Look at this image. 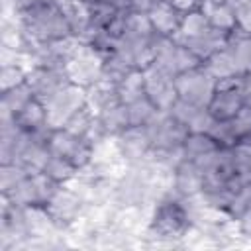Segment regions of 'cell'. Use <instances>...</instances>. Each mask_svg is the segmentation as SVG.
I'll use <instances>...</instances> for the list:
<instances>
[{"instance_id": "ba28073f", "label": "cell", "mask_w": 251, "mask_h": 251, "mask_svg": "<svg viewBox=\"0 0 251 251\" xmlns=\"http://www.w3.org/2000/svg\"><path fill=\"white\" fill-rule=\"evenodd\" d=\"M216 84H218V80L202 65L175 76L178 100H184L188 104L202 106V108H208V104L216 92Z\"/></svg>"}, {"instance_id": "74e56055", "label": "cell", "mask_w": 251, "mask_h": 251, "mask_svg": "<svg viewBox=\"0 0 251 251\" xmlns=\"http://www.w3.org/2000/svg\"><path fill=\"white\" fill-rule=\"evenodd\" d=\"M159 0H133V10H139V12H147L153 4H157Z\"/></svg>"}, {"instance_id": "ffe728a7", "label": "cell", "mask_w": 251, "mask_h": 251, "mask_svg": "<svg viewBox=\"0 0 251 251\" xmlns=\"http://www.w3.org/2000/svg\"><path fill=\"white\" fill-rule=\"evenodd\" d=\"M218 149H220V145L214 141V137L210 133H206V131H188V135H186V139L180 147V155L186 161L198 163V161H202L204 157L212 155Z\"/></svg>"}, {"instance_id": "f546056e", "label": "cell", "mask_w": 251, "mask_h": 251, "mask_svg": "<svg viewBox=\"0 0 251 251\" xmlns=\"http://www.w3.org/2000/svg\"><path fill=\"white\" fill-rule=\"evenodd\" d=\"M127 106V116H129V126H137V127H147L155 118L157 114L161 112L147 96L131 102V104H126Z\"/></svg>"}, {"instance_id": "4316f807", "label": "cell", "mask_w": 251, "mask_h": 251, "mask_svg": "<svg viewBox=\"0 0 251 251\" xmlns=\"http://www.w3.org/2000/svg\"><path fill=\"white\" fill-rule=\"evenodd\" d=\"M41 173H43L45 176H49L55 184H69V182H73V180L80 175L78 169H76L71 161H67V159L59 157V155H53V153H51V157L47 159V163L43 165Z\"/></svg>"}, {"instance_id": "d6986e66", "label": "cell", "mask_w": 251, "mask_h": 251, "mask_svg": "<svg viewBox=\"0 0 251 251\" xmlns=\"http://www.w3.org/2000/svg\"><path fill=\"white\" fill-rule=\"evenodd\" d=\"M14 124L27 131V133H35L41 129H47V110H45V102L39 98H31L20 112H16L14 116Z\"/></svg>"}, {"instance_id": "8fae6325", "label": "cell", "mask_w": 251, "mask_h": 251, "mask_svg": "<svg viewBox=\"0 0 251 251\" xmlns=\"http://www.w3.org/2000/svg\"><path fill=\"white\" fill-rule=\"evenodd\" d=\"M143 76H145V96L161 112H169L171 106L178 100L176 86H175V76L161 71L155 65L143 69Z\"/></svg>"}, {"instance_id": "5b68a950", "label": "cell", "mask_w": 251, "mask_h": 251, "mask_svg": "<svg viewBox=\"0 0 251 251\" xmlns=\"http://www.w3.org/2000/svg\"><path fill=\"white\" fill-rule=\"evenodd\" d=\"M84 106H88V90L69 82L59 92H55L49 100H45L47 110V126L51 129H61L67 122Z\"/></svg>"}, {"instance_id": "2e32d148", "label": "cell", "mask_w": 251, "mask_h": 251, "mask_svg": "<svg viewBox=\"0 0 251 251\" xmlns=\"http://www.w3.org/2000/svg\"><path fill=\"white\" fill-rule=\"evenodd\" d=\"M147 18L157 37H176L182 14L176 8H173L169 2L159 0L147 10Z\"/></svg>"}, {"instance_id": "44dd1931", "label": "cell", "mask_w": 251, "mask_h": 251, "mask_svg": "<svg viewBox=\"0 0 251 251\" xmlns=\"http://www.w3.org/2000/svg\"><path fill=\"white\" fill-rule=\"evenodd\" d=\"M229 37H231V35H224V33H220V31H216V29H210V31H206V33L200 35V37H194V39H188V41H180V43H184V45L200 59V63H204V61H206L210 55H214L218 49L226 47L227 41H229Z\"/></svg>"}, {"instance_id": "7c38bea8", "label": "cell", "mask_w": 251, "mask_h": 251, "mask_svg": "<svg viewBox=\"0 0 251 251\" xmlns=\"http://www.w3.org/2000/svg\"><path fill=\"white\" fill-rule=\"evenodd\" d=\"M114 139H116L118 151H120V155H122L126 165L145 163L153 155V147H151V139H149L147 127L129 126L122 133H118Z\"/></svg>"}, {"instance_id": "e0dca14e", "label": "cell", "mask_w": 251, "mask_h": 251, "mask_svg": "<svg viewBox=\"0 0 251 251\" xmlns=\"http://www.w3.org/2000/svg\"><path fill=\"white\" fill-rule=\"evenodd\" d=\"M169 114L178 120L188 131H206L212 127L214 124V116L210 114L208 108H202V106H194V104H188L184 100H176Z\"/></svg>"}, {"instance_id": "1f68e13d", "label": "cell", "mask_w": 251, "mask_h": 251, "mask_svg": "<svg viewBox=\"0 0 251 251\" xmlns=\"http://www.w3.org/2000/svg\"><path fill=\"white\" fill-rule=\"evenodd\" d=\"M120 16H122V12L114 10L106 0H96L94 4H90V25H92V29H108Z\"/></svg>"}, {"instance_id": "7a4b0ae2", "label": "cell", "mask_w": 251, "mask_h": 251, "mask_svg": "<svg viewBox=\"0 0 251 251\" xmlns=\"http://www.w3.org/2000/svg\"><path fill=\"white\" fill-rule=\"evenodd\" d=\"M29 43H55L75 39L59 0L41 2L16 16Z\"/></svg>"}, {"instance_id": "6da1fadb", "label": "cell", "mask_w": 251, "mask_h": 251, "mask_svg": "<svg viewBox=\"0 0 251 251\" xmlns=\"http://www.w3.org/2000/svg\"><path fill=\"white\" fill-rule=\"evenodd\" d=\"M194 227V204L173 192L159 198L141 233L145 245H180Z\"/></svg>"}, {"instance_id": "3957f363", "label": "cell", "mask_w": 251, "mask_h": 251, "mask_svg": "<svg viewBox=\"0 0 251 251\" xmlns=\"http://www.w3.org/2000/svg\"><path fill=\"white\" fill-rule=\"evenodd\" d=\"M65 73L69 76V82L88 90L104 80V55L92 45L76 41L67 59Z\"/></svg>"}, {"instance_id": "d6a6232c", "label": "cell", "mask_w": 251, "mask_h": 251, "mask_svg": "<svg viewBox=\"0 0 251 251\" xmlns=\"http://www.w3.org/2000/svg\"><path fill=\"white\" fill-rule=\"evenodd\" d=\"M208 133L214 137V141L222 147V149H231L239 143V137L233 129L231 120L229 122H222V120H214L212 127L208 129Z\"/></svg>"}, {"instance_id": "d590c367", "label": "cell", "mask_w": 251, "mask_h": 251, "mask_svg": "<svg viewBox=\"0 0 251 251\" xmlns=\"http://www.w3.org/2000/svg\"><path fill=\"white\" fill-rule=\"evenodd\" d=\"M165 2H169V4H171L173 8H176L180 14H186V12L196 10V8L202 6V0H165Z\"/></svg>"}, {"instance_id": "484cf974", "label": "cell", "mask_w": 251, "mask_h": 251, "mask_svg": "<svg viewBox=\"0 0 251 251\" xmlns=\"http://www.w3.org/2000/svg\"><path fill=\"white\" fill-rule=\"evenodd\" d=\"M227 49L233 55L237 73L251 80V35H241L235 31L227 41Z\"/></svg>"}, {"instance_id": "9a60e30c", "label": "cell", "mask_w": 251, "mask_h": 251, "mask_svg": "<svg viewBox=\"0 0 251 251\" xmlns=\"http://www.w3.org/2000/svg\"><path fill=\"white\" fill-rule=\"evenodd\" d=\"M96 120H98V129H100L102 137H116L126 127H129L127 106L120 98H116V100L104 104L100 110H96Z\"/></svg>"}, {"instance_id": "52a82bcc", "label": "cell", "mask_w": 251, "mask_h": 251, "mask_svg": "<svg viewBox=\"0 0 251 251\" xmlns=\"http://www.w3.org/2000/svg\"><path fill=\"white\" fill-rule=\"evenodd\" d=\"M153 65L161 71L176 76L184 71H190L194 67H200V59L178 39L175 37H157L155 41V55Z\"/></svg>"}, {"instance_id": "277c9868", "label": "cell", "mask_w": 251, "mask_h": 251, "mask_svg": "<svg viewBox=\"0 0 251 251\" xmlns=\"http://www.w3.org/2000/svg\"><path fill=\"white\" fill-rule=\"evenodd\" d=\"M249 84H251V80L243 78V76L218 80L216 92L208 104V110L214 116V120H222V122L233 120L247 104Z\"/></svg>"}, {"instance_id": "8d00e7d4", "label": "cell", "mask_w": 251, "mask_h": 251, "mask_svg": "<svg viewBox=\"0 0 251 251\" xmlns=\"http://www.w3.org/2000/svg\"><path fill=\"white\" fill-rule=\"evenodd\" d=\"M114 10L126 14V12H131L133 10V0H106Z\"/></svg>"}, {"instance_id": "603a6c76", "label": "cell", "mask_w": 251, "mask_h": 251, "mask_svg": "<svg viewBox=\"0 0 251 251\" xmlns=\"http://www.w3.org/2000/svg\"><path fill=\"white\" fill-rule=\"evenodd\" d=\"M202 67H204L216 80H226V78L241 76V75L237 73V65H235L233 55H231V51L227 49V45L222 47V49H218L214 55H210V57L202 63Z\"/></svg>"}, {"instance_id": "4fadbf2b", "label": "cell", "mask_w": 251, "mask_h": 251, "mask_svg": "<svg viewBox=\"0 0 251 251\" xmlns=\"http://www.w3.org/2000/svg\"><path fill=\"white\" fill-rule=\"evenodd\" d=\"M206 184V175L204 171L186 159H180L176 167L173 169L171 175V192L184 198V200H194L202 194Z\"/></svg>"}, {"instance_id": "ab89813d", "label": "cell", "mask_w": 251, "mask_h": 251, "mask_svg": "<svg viewBox=\"0 0 251 251\" xmlns=\"http://www.w3.org/2000/svg\"><path fill=\"white\" fill-rule=\"evenodd\" d=\"M220 2H226V0H202V6H208V4H220Z\"/></svg>"}, {"instance_id": "4dcf8cb0", "label": "cell", "mask_w": 251, "mask_h": 251, "mask_svg": "<svg viewBox=\"0 0 251 251\" xmlns=\"http://www.w3.org/2000/svg\"><path fill=\"white\" fill-rule=\"evenodd\" d=\"M29 173H33V171H29L22 163H6V165H0V194H8Z\"/></svg>"}, {"instance_id": "83f0119b", "label": "cell", "mask_w": 251, "mask_h": 251, "mask_svg": "<svg viewBox=\"0 0 251 251\" xmlns=\"http://www.w3.org/2000/svg\"><path fill=\"white\" fill-rule=\"evenodd\" d=\"M31 98H35L33 96V92H31V88L27 86V82L25 84H22V86H16V88H12V90H8V92H0V116H14L16 112H20Z\"/></svg>"}, {"instance_id": "9c48e42d", "label": "cell", "mask_w": 251, "mask_h": 251, "mask_svg": "<svg viewBox=\"0 0 251 251\" xmlns=\"http://www.w3.org/2000/svg\"><path fill=\"white\" fill-rule=\"evenodd\" d=\"M45 208L49 210L57 226L63 231H67L82 222L86 212V202L71 184H59L53 196L49 198V202L45 204Z\"/></svg>"}, {"instance_id": "836d02e7", "label": "cell", "mask_w": 251, "mask_h": 251, "mask_svg": "<svg viewBox=\"0 0 251 251\" xmlns=\"http://www.w3.org/2000/svg\"><path fill=\"white\" fill-rule=\"evenodd\" d=\"M231 124H233V129H235L239 141H241L243 137H247V135L251 133V108L245 104V108L231 120Z\"/></svg>"}, {"instance_id": "f1b7e54d", "label": "cell", "mask_w": 251, "mask_h": 251, "mask_svg": "<svg viewBox=\"0 0 251 251\" xmlns=\"http://www.w3.org/2000/svg\"><path fill=\"white\" fill-rule=\"evenodd\" d=\"M27 71H29V65L25 61L0 65V92H8V90H12L16 86L25 84Z\"/></svg>"}, {"instance_id": "d4e9b609", "label": "cell", "mask_w": 251, "mask_h": 251, "mask_svg": "<svg viewBox=\"0 0 251 251\" xmlns=\"http://www.w3.org/2000/svg\"><path fill=\"white\" fill-rule=\"evenodd\" d=\"M204 10L208 14V22H210L212 29H216L224 35L235 33V10L227 2L208 4V6H204Z\"/></svg>"}, {"instance_id": "60d3db41", "label": "cell", "mask_w": 251, "mask_h": 251, "mask_svg": "<svg viewBox=\"0 0 251 251\" xmlns=\"http://www.w3.org/2000/svg\"><path fill=\"white\" fill-rule=\"evenodd\" d=\"M78 2H82V4H94L96 0H78Z\"/></svg>"}, {"instance_id": "7402d4cb", "label": "cell", "mask_w": 251, "mask_h": 251, "mask_svg": "<svg viewBox=\"0 0 251 251\" xmlns=\"http://www.w3.org/2000/svg\"><path fill=\"white\" fill-rule=\"evenodd\" d=\"M210 22H208V14L204 10V6L196 8V10H190L186 14H182V20H180V27H178V33L175 39L178 41H188V39H194V37H200L204 35L206 31H210Z\"/></svg>"}, {"instance_id": "e575fe53", "label": "cell", "mask_w": 251, "mask_h": 251, "mask_svg": "<svg viewBox=\"0 0 251 251\" xmlns=\"http://www.w3.org/2000/svg\"><path fill=\"white\" fill-rule=\"evenodd\" d=\"M235 31L241 35H251V6L235 10Z\"/></svg>"}, {"instance_id": "f35d334b", "label": "cell", "mask_w": 251, "mask_h": 251, "mask_svg": "<svg viewBox=\"0 0 251 251\" xmlns=\"http://www.w3.org/2000/svg\"><path fill=\"white\" fill-rule=\"evenodd\" d=\"M233 10H241L245 6H251V0H226Z\"/></svg>"}, {"instance_id": "8992f818", "label": "cell", "mask_w": 251, "mask_h": 251, "mask_svg": "<svg viewBox=\"0 0 251 251\" xmlns=\"http://www.w3.org/2000/svg\"><path fill=\"white\" fill-rule=\"evenodd\" d=\"M49 151L53 155H59L67 161H71L78 173H84L94 163V141L76 137L75 133L61 129H51L49 133Z\"/></svg>"}, {"instance_id": "5bb4252c", "label": "cell", "mask_w": 251, "mask_h": 251, "mask_svg": "<svg viewBox=\"0 0 251 251\" xmlns=\"http://www.w3.org/2000/svg\"><path fill=\"white\" fill-rule=\"evenodd\" d=\"M27 86L31 88L33 96L39 100H49L55 92H59L63 86L69 84V76L65 69L61 67H41V65H29L27 71Z\"/></svg>"}, {"instance_id": "30bf717a", "label": "cell", "mask_w": 251, "mask_h": 251, "mask_svg": "<svg viewBox=\"0 0 251 251\" xmlns=\"http://www.w3.org/2000/svg\"><path fill=\"white\" fill-rule=\"evenodd\" d=\"M59 184H55L49 176H45L41 171L39 173H29L16 188H12L8 194H0V198L27 208V206H45L53 192L57 190Z\"/></svg>"}, {"instance_id": "cb8c5ba5", "label": "cell", "mask_w": 251, "mask_h": 251, "mask_svg": "<svg viewBox=\"0 0 251 251\" xmlns=\"http://www.w3.org/2000/svg\"><path fill=\"white\" fill-rule=\"evenodd\" d=\"M116 94L124 104H131L145 96V76L141 69H133L124 75L116 84Z\"/></svg>"}, {"instance_id": "ac0fdd59", "label": "cell", "mask_w": 251, "mask_h": 251, "mask_svg": "<svg viewBox=\"0 0 251 251\" xmlns=\"http://www.w3.org/2000/svg\"><path fill=\"white\" fill-rule=\"evenodd\" d=\"M155 31L151 27V22L147 18V12L131 10L124 14V27H122V37L124 41L129 43H143L155 39Z\"/></svg>"}]
</instances>
